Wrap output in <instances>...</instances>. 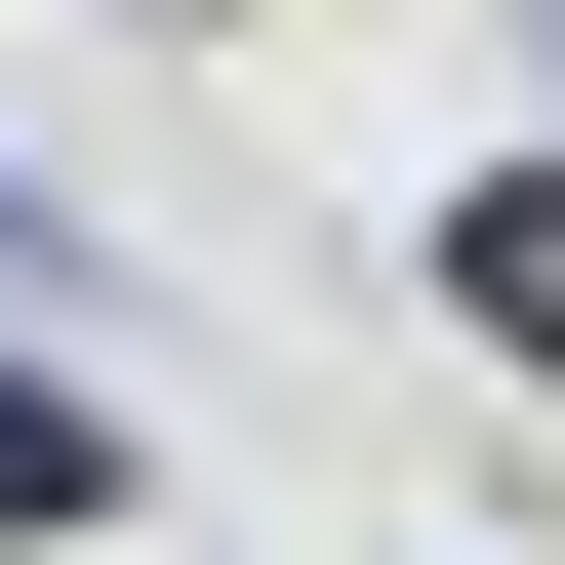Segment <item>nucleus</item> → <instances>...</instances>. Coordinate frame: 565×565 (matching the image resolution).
Returning <instances> with one entry per match:
<instances>
[{"mask_svg":"<svg viewBox=\"0 0 565 565\" xmlns=\"http://www.w3.org/2000/svg\"><path fill=\"white\" fill-rule=\"evenodd\" d=\"M445 323H484V364L565 404V162H484V202H445Z\"/></svg>","mask_w":565,"mask_h":565,"instance_id":"nucleus-1","label":"nucleus"},{"mask_svg":"<svg viewBox=\"0 0 565 565\" xmlns=\"http://www.w3.org/2000/svg\"><path fill=\"white\" fill-rule=\"evenodd\" d=\"M41 525H121V404L82 364H0V565H41Z\"/></svg>","mask_w":565,"mask_h":565,"instance_id":"nucleus-2","label":"nucleus"},{"mask_svg":"<svg viewBox=\"0 0 565 565\" xmlns=\"http://www.w3.org/2000/svg\"><path fill=\"white\" fill-rule=\"evenodd\" d=\"M0 282H82V202H41V162H0Z\"/></svg>","mask_w":565,"mask_h":565,"instance_id":"nucleus-3","label":"nucleus"},{"mask_svg":"<svg viewBox=\"0 0 565 565\" xmlns=\"http://www.w3.org/2000/svg\"><path fill=\"white\" fill-rule=\"evenodd\" d=\"M525 41H565V0H525Z\"/></svg>","mask_w":565,"mask_h":565,"instance_id":"nucleus-4","label":"nucleus"}]
</instances>
